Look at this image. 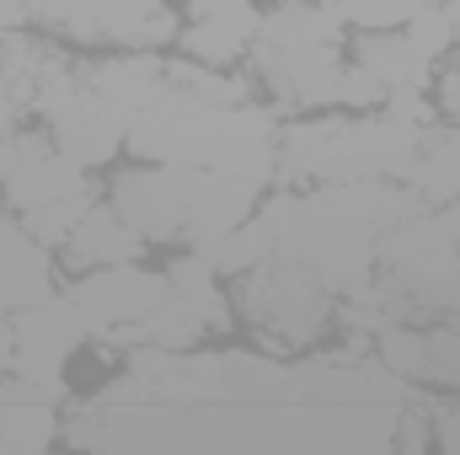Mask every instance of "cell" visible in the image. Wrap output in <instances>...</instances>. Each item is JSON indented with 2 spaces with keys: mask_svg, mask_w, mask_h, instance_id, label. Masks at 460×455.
Returning a JSON list of instances; mask_svg holds the SVG:
<instances>
[{
  "mask_svg": "<svg viewBox=\"0 0 460 455\" xmlns=\"http://www.w3.org/2000/svg\"><path fill=\"white\" fill-rule=\"evenodd\" d=\"M11 348H16V322H11V311H0V364L11 359Z\"/></svg>",
  "mask_w": 460,
  "mask_h": 455,
  "instance_id": "obj_24",
  "label": "cell"
},
{
  "mask_svg": "<svg viewBox=\"0 0 460 455\" xmlns=\"http://www.w3.org/2000/svg\"><path fill=\"white\" fill-rule=\"evenodd\" d=\"M402 32H407V38H412V43H418L429 59H439V54L456 43V22H450V5H445V0H429V5H423L412 22H402Z\"/></svg>",
  "mask_w": 460,
  "mask_h": 455,
  "instance_id": "obj_18",
  "label": "cell"
},
{
  "mask_svg": "<svg viewBox=\"0 0 460 455\" xmlns=\"http://www.w3.org/2000/svg\"><path fill=\"white\" fill-rule=\"evenodd\" d=\"M188 172L193 161H150L113 183V210L145 241H182L188 220Z\"/></svg>",
  "mask_w": 460,
  "mask_h": 455,
  "instance_id": "obj_3",
  "label": "cell"
},
{
  "mask_svg": "<svg viewBox=\"0 0 460 455\" xmlns=\"http://www.w3.org/2000/svg\"><path fill=\"white\" fill-rule=\"evenodd\" d=\"M199 5H215V0H188V11H199Z\"/></svg>",
  "mask_w": 460,
  "mask_h": 455,
  "instance_id": "obj_28",
  "label": "cell"
},
{
  "mask_svg": "<svg viewBox=\"0 0 460 455\" xmlns=\"http://www.w3.org/2000/svg\"><path fill=\"white\" fill-rule=\"evenodd\" d=\"M375 348H380V364L402 380H423V359H429V338L407 322H391L375 333Z\"/></svg>",
  "mask_w": 460,
  "mask_h": 455,
  "instance_id": "obj_16",
  "label": "cell"
},
{
  "mask_svg": "<svg viewBox=\"0 0 460 455\" xmlns=\"http://www.w3.org/2000/svg\"><path fill=\"white\" fill-rule=\"evenodd\" d=\"M81 81H86L92 92H102L118 113L128 118L161 81H166V65L150 59V54H128V59H108V65H86Z\"/></svg>",
  "mask_w": 460,
  "mask_h": 455,
  "instance_id": "obj_14",
  "label": "cell"
},
{
  "mask_svg": "<svg viewBox=\"0 0 460 455\" xmlns=\"http://www.w3.org/2000/svg\"><path fill=\"white\" fill-rule=\"evenodd\" d=\"M123 134H128V118L118 113L102 92H92L81 81V92L49 118V139L75 161V166H102L123 150Z\"/></svg>",
  "mask_w": 460,
  "mask_h": 455,
  "instance_id": "obj_8",
  "label": "cell"
},
{
  "mask_svg": "<svg viewBox=\"0 0 460 455\" xmlns=\"http://www.w3.org/2000/svg\"><path fill=\"white\" fill-rule=\"evenodd\" d=\"M380 113H391V118H402V123H418V129H434V103L423 97V92H385V108Z\"/></svg>",
  "mask_w": 460,
  "mask_h": 455,
  "instance_id": "obj_21",
  "label": "cell"
},
{
  "mask_svg": "<svg viewBox=\"0 0 460 455\" xmlns=\"http://www.w3.org/2000/svg\"><path fill=\"white\" fill-rule=\"evenodd\" d=\"M423 338H429L423 380H439V386H456V391H460V322L434 327V333H423Z\"/></svg>",
  "mask_w": 460,
  "mask_h": 455,
  "instance_id": "obj_19",
  "label": "cell"
},
{
  "mask_svg": "<svg viewBox=\"0 0 460 455\" xmlns=\"http://www.w3.org/2000/svg\"><path fill=\"white\" fill-rule=\"evenodd\" d=\"M439 113H460V70L439 76Z\"/></svg>",
  "mask_w": 460,
  "mask_h": 455,
  "instance_id": "obj_23",
  "label": "cell"
},
{
  "mask_svg": "<svg viewBox=\"0 0 460 455\" xmlns=\"http://www.w3.org/2000/svg\"><path fill=\"white\" fill-rule=\"evenodd\" d=\"M257 22L262 16L252 11V0H215V5H199L193 22L177 38H182L188 59H199V65H230V59L252 54Z\"/></svg>",
  "mask_w": 460,
  "mask_h": 455,
  "instance_id": "obj_10",
  "label": "cell"
},
{
  "mask_svg": "<svg viewBox=\"0 0 460 455\" xmlns=\"http://www.w3.org/2000/svg\"><path fill=\"white\" fill-rule=\"evenodd\" d=\"M338 108H358V113H369V108H385V86L353 59L343 70V92H338Z\"/></svg>",
  "mask_w": 460,
  "mask_h": 455,
  "instance_id": "obj_20",
  "label": "cell"
},
{
  "mask_svg": "<svg viewBox=\"0 0 460 455\" xmlns=\"http://www.w3.org/2000/svg\"><path fill=\"white\" fill-rule=\"evenodd\" d=\"M429 434H434V445L460 455V407H434L429 413Z\"/></svg>",
  "mask_w": 460,
  "mask_h": 455,
  "instance_id": "obj_22",
  "label": "cell"
},
{
  "mask_svg": "<svg viewBox=\"0 0 460 455\" xmlns=\"http://www.w3.org/2000/svg\"><path fill=\"white\" fill-rule=\"evenodd\" d=\"M166 295V273H150L139 263H108V268H86V279L70 290V300L81 306L92 333H108L123 322H145Z\"/></svg>",
  "mask_w": 460,
  "mask_h": 455,
  "instance_id": "obj_5",
  "label": "cell"
},
{
  "mask_svg": "<svg viewBox=\"0 0 460 455\" xmlns=\"http://www.w3.org/2000/svg\"><path fill=\"white\" fill-rule=\"evenodd\" d=\"M241 279H246V290H241L246 317H252L262 333H273L279 343H311L327 322H332V290L316 284L300 263H289V257H279V252H273L268 263L246 268Z\"/></svg>",
  "mask_w": 460,
  "mask_h": 455,
  "instance_id": "obj_1",
  "label": "cell"
},
{
  "mask_svg": "<svg viewBox=\"0 0 460 455\" xmlns=\"http://www.w3.org/2000/svg\"><path fill=\"white\" fill-rule=\"evenodd\" d=\"M193 252H204V263L226 279V273H246V268L268 263V257H273V236H268V226L252 215V220L230 226L226 236H215V241H204V246H193Z\"/></svg>",
  "mask_w": 460,
  "mask_h": 455,
  "instance_id": "obj_15",
  "label": "cell"
},
{
  "mask_svg": "<svg viewBox=\"0 0 460 455\" xmlns=\"http://www.w3.org/2000/svg\"><path fill=\"white\" fill-rule=\"evenodd\" d=\"M257 215V188L226 177L215 166H193L188 172V220H182V241L188 246H204L215 236H226L230 226L252 220Z\"/></svg>",
  "mask_w": 460,
  "mask_h": 455,
  "instance_id": "obj_9",
  "label": "cell"
},
{
  "mask_svg": "<svg viewBox=\"0 0 460 455\" xmlns=\"http://www.w3.org/2000/svg\"><path fill=\"white\" fill-rule=\"evenodd\" d=\"M22 16H27V0H0V32H5V27H16Z\"/></svg>",
  "mask_w": 460,
  "mask_h": 455,
  "instance_id": "obj_25",
  "label": "cell"
},
{
  "mask_svg": "<svg viewBox=\"0 0 460 455\" xmlns=\"http://www.w3.org/2000/svg\"><path fill=\"white\" fill-rule=\"evenodd\" d=\"M445 226H450V236H456V246H460V199L445 210Z\"/></svg>",
  "mask_w": 460,
  "mask_h": 455,
  "instance_id": "obj_26",
  "label": "cell"
},
{
  "mask_svg": "<svg viewBox=\"0 0 460 455\" xmlns=\"http://www.w3.org/2000/svg\"><path fill=\"white\" fill-rule=\"evenodd\" d=\"M353 59L385 86V92H429L434 86V59L396 27L385 32H358L353 43Z\"/></svg>",
  "mask_w": 460,
  "mask_h": 455,
  "instance_id": "obj_11",
  "label": "cell"
},
{
  "mask_svg": "<svg viewBox=\"0 0 460 455\" xmlns=\"http://www.w3.org/2000/svg\"><path fill=\"white\" fill-rule=\"evenodd\" d=\"M338 11L343 27H358V32H385V27H402L412 22L429 0H327Z\"/></svg>",
  "mask_w": 460,
  "mask_h": 455,
  "instance_id": "obj_17",
  "label": "cell"
},
{
  "mask_svg": "<svg viewBox=\"0 0 460 455\" xmlns=\"http://www.w3.org/2000/svg\"><path fill=\"white\" fill-rule=\"evenodd\" d=\"M343 22L327 0H284L279 11H268L257 22V38L252 49H268V54H284V49H322V43H343Z\"/></svg>",
  "mask_w": 460,
  "mask_h": 455,
  "instance_id": "obj_12",
  "label": "cell"
},
{
  "mask_svg": "<svg viewBox=\"0 0 460 455\" xmlns=\"http://www.w3.org/2000/svg\"><path fill=\"white\" fill-rule=\"evenodd\" d=\"M450 5V22H456V43H460V0H445Z\"/></svg>",
  "mask_w": 460,
  "mask_h": 455,
  "instance_id": "obj_27",
  "label": "cell"
},
{
  "mask_svg": "<svg viewBox=\"0 0 460 455\" xmlns=\"http://www.w3.org/2000/svg\"><path fill=\"white\" fill-rule=\"evenodd\" d=\"M11 322H16V348L0 370H11L16 380H54L59 364L92 338V327L70 295H49L27 311H11Z\"/></svg>",
  "mask_w": 460,
  "mask_h": 455,
  "instance_id": "obj_2",
  "label": "cell"
},
{
  "mask_svg": "<svg viewBox=\"0 0 460 455\" xmlns=\"http://www.w3.org/2000/svg\"><path fill=\"white\" fill-rule=\"evenodd\" d=\"M252 65H257V76L273 86V97H279L289 113L338 108L343 70H348V59L338 54V43H322V49H284V54L252 49Z\"/></svg>",
  "mask_w": 460,
  "mask_h": 455,
  "instance_id": "obj_6",
  "label": "cell"
},
{
  "mask_svg": "<svg viewBox=\"0 0 460 455\" xmlns=\"http://www.w3.org/2000/svg\"><path fill=\"white\" fill-rule=\"evenodd\" d=\"M59 27L81 43H123V49H155L182 32L166 0H65Z\"/></svg>",
  "mask_w": 460,
  "mask_h": 455,
  "instance_id": "obj_4",
  "label": "cell"
},
{
  "mask_svg": "<svg viewBox=\"0 0 460 455\" xmlns=\"http://www.w3.org/2000/svg\"><path fill=\"white\" fill-rule=\"evenodd\" d=\"M139 252H145V236L128 226V220L118 215L113 204H108V210H102V204H92V210L81 215V226L65 236V257H70L75 268L139 263Z\"/></svg>",
  "mask_w": 460,
  "mask_h": 455,
  "instance_id": "obj_13",
  "label": "cell"
},
{
  "mask_svg": "<svg viewBox=\"0 0 460 455\" xmlns=\"http://www.w3.org/2000/svg\"><path fill=\"white\" fill-rule=\"evenodd\" d=\"M204 166H215L226 177H241L252 188L273 183V166H279V123H273V113H262L257 103L220 108Z\"/></svg>",
  "mask_w": 460,
  "mask_h": 455,
  "instance_id": "obj_7",
  "label": "cell"
}]
</instances>
